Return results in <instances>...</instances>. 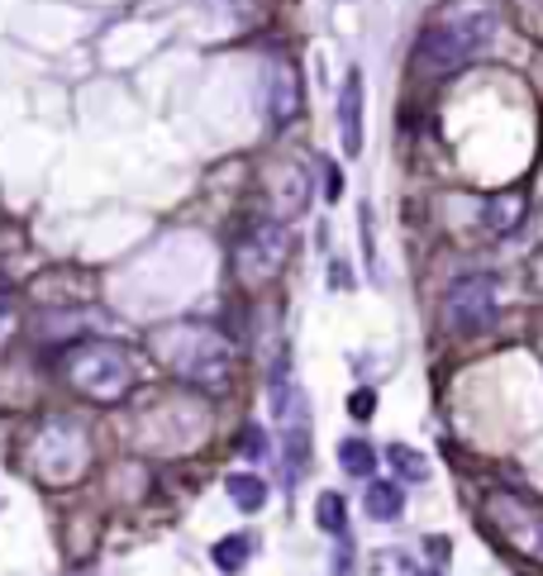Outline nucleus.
I'll list each match as a JSON object with an SVG mask.
<instances>
[{
  "instance_id": "obj_1",
  "label": "nucleus",
  "mask_w": 543,
  "mask_h": 576,
  "mask_svg": "<svg viewBox=\"0 0 543 576\" xmlns=\"http://www.w3.org/2000/svg\"><path fill=\"white\" fill-rule=\"evenodd\" d=\"M148 343H153L157 363L177 381L196 386V391H224L229 377H234V348H229V339L210 324L177 320V324L153 329Z\"/></svg>"
},
{
  "instance_id": "obj_2",
  "label": "nucleus",
  "mask_w": 543,
  "mask_h": 576,
  "mask_svg": "<svg viewBox=\"0 0 543 576\" xmlns=\"http://www.w3.org/2000/svg\"><path fill=\"white\" fill-rule=\"evenodd\" d=\"M491 34H496V10L491 5H453L443 20H434L424 29L414 63L424 71H457L491 43Z\"/></svg>"
},
{
  "instance_id": "obj_3",
  "label": "nucleus",
  "mask_w": 543,
  "mask_h": 576,
  "mask_svg": "<svg viewBox=\"0 0 543 576\" xmlns=\"http://www.w3.org/2000/svg\"><path fill=\"white\" fill-rule=\"evenodd\" d=\"M63 372L86 400H96V406H120V400L134 391V367H129L124 348L100 343V339L77 343V348L67 353Z\"/></svg>"
},
{
  "instance_id": "obj_4",
  "label": "nucleus",
  "mask_w": 543,
  "mask_h": 576,
  "mask_svg": "<svg viewBox=\"0 0 543 576\" xmlns=\"http://www.w3.org/2000/svg\"><path fill=\"white\" fill-rule=\"evenodd\" d=\"M481 520L500 543H510L520 557L543 563V506L539 500H529L520 491H491L481 500Z\"/></svg>"
},
{
  "instance_id": "obj_5",
  "label": "nucleus",
  "mask_w": 543,
  "mask_h": 576,
  "mask_svg": "<svg viewBox=\"0 0 543 576\" xmlns=\"http://www.w3.org/2000/svg\"><path fill=\"white\" fill-rule=\"evenodd\" d=\"M91 463V443L71 420H48L34 439V472L48 486H67L71 477H81Z\"/></svg>"
},
{
  "instance_id": "obj_6",
  "label": "nucleus",
  "mask_w": 543,
  "mask_h": 576,
  "mask_svg": "<svg viewBox=\"0 0 543 576\" xmlns=\"http://www.w3.org/2000/svg\"><path fill=\"white\" fill-rule=\"evenodd\" d=\"M496 314H500V291H496V277H486V272L453 281L448 296H443V324H448L457 339L486 334V329L496 324Z\"/></svg>"
},
{
  "instance_id": "obj_7",
  "label": "nucleus",
  "mask_w": 543,
  "mask_h": 576,
  "mask_svg": "<svg viewBox=\"0 0 543 576\" xmlns=\"http://www.w3.org/2000/svg\"><path fill=\"white\" fill-rule=\"evenodd\" d=\"M286 257H291V229H286L281 220H263L239 239L234 272H239L243 286H263L286 267Z\"/></svg>"
},
{
  "instance_id": "obj_8",
  "label": "nucleus",
  "mask_w": 543,
  "mask_h": 576,
  "mask_svg": "<svg viewBox=\"0 0 543 576\" xmlns=\"http://www.w3.org/2000/svg\"><path fill=\"white\" fill-rule=\"evenodd\" d=\"M267 114L272 124H291L300 114V71L286 57H272L267 67Z\"/></svg>"
},
{
  "instance_id": "obj_9",
  "label": "nucleus",
  "mask_w": 543,
  "mask_h": 576,
  "mask_svg": "<svg viewBox=\"0 0 543 576\" xmlns=\"http://www.w3.org/2000/svg\"><path fill=\"white\" fill-rule=\"evenodd\" d=\"M339 139L348 157L363 153V71H348L339 86Z\"/></svg>"
},
{
  "instance_id": "obj_10",
  "label": "nucleus",
  "mask_w": 543,
  "mask_h": 576,
  "mask_svg": "<svg viewBox=\"0 0 543 576\" xmlns=\"http://www.w3.org/2000/svg\"><path fill=\"white\" fill-rule=\"evenodd\" d=\"M524 214H529L524 191H500V196L486 200V224H491L496 234H514V229L524 224Z\"/></svg>"
},
{
  "instance_id": "obj_11",
  "label": "nucleus",
  "mask_w": 543,
  "mask_h": 576,
  "mask_svg": "<svg viewBox=\"0 0 543 576\" xmlns=\"http://www.w3.org/2000/svg\"><path fill=\"white\" fill-rule=\"evenodd\" d=\"M224 491L243 514H257L267 506V481L253 477V472H234V477H224Z\"/></svg>"
},
{
  "instance_id": "obj_12",
  "label": "nucleus",
  "mask_w": 543,
  "mask_h": 576,
  "mask_svg": "<svg viewBox=\"0 0 543 576\" xmlns=\"http://www.w3.org/2000/svg\"><path fill=\"white\" fill-rule=\"evenodd\" d=\"M363 510L372 520H400V510H406V491H400L396 481H372L367 496H363Z\"/></svg>"
},
{
  "instance_id": "obj_13",
  "label": "nucleus",
  "mask_w": 543,
  "mask_h": 576,
  "mask_svg": "<svg viewBox=\"0 0 543 576\" xmlns=\"http://www.w3.org/2000/svg\"><path fill=\"white\" fill-rule=\"evenodd\" d=\"M314 524H320L329 539H343L348 534V500L339 491H320V500H314Z\"/></svg>"
},
{
  "instance_id": "obj_14",
  "label": "nucleus",
  "mask_w": 543,
  "mask_h": 576,
  "mask_svg": "<svg viewBox=\"0 0 543 576\" xmlns=\"http://www.w3.org/2000/svg\"><path fill=\"white\" fill-rule=\"evenodd\" d=\"M339 467L348 472V477H372V472H377V448L363 439H343L339 443Z\"/></svg>"
},
{
  "instance_id": "obj_15",
  "label": "nucleus",
  "mask_w": 543,
  "mask_h": 576,
  "mask_svg": "<svg viewBox=\"0 0 543 576\" xmlns=\"http://www.w3.org/2000/svg\"><path fill=\"white\" fill-rule=\"evenodd\" d=\"M214 567H220V572H229V576H234V572H243V567H248V557H253V543H248V534H229V539H220V543H214Z\"/></svg>"
},
{
  "instance_id": "obj_16",
  "label": "nucleus",
  "mask_w": 543,
  "mask_h": 576,
  "mask_svg": "<svg viewBox=\"0 0 543 576\" xmlns=\"http://www.w3.org/2000/svg\"><path fill=\"white\" fill-rule=\"evenodd\" d=\"M386 463H391V472H396V477H406V481H424L429 477V457L414 453L410 443H391V448H386Z\"/></svg>"
},
{
  "instance_id": "obj_17",
  "label": "nucleus",
  "mask_w": 543,
  "mask_h": 576,
  "mask_svg": "<svg viewBox=\"0 0 543 576\" xmlns=\"http://www.w3.org/2000/svg\"><path fill=\"white\" fill-rule=\"evenodd\" d=\"M243 457H267V434L257 424L243 429Z\"/></svg>"
},
{
  "instance_id": "obj_18",
  "label": "nucleus",
  "mask_w": 543,
  "mask_h": 576,
  "mask_svg": "<svg viewBox=\"0 0 543 576\" xmlns=\"http://www.w3.org/2000/svg\"><path fill=\"white\" fill-rule=\"evenodd\" d=\"M348 410H353V420H372V410H377V396H372V391H353V396H348Z\"/></svg>"
},
{
  "instance_id": "obj_19",
  "label": "nucleus",
  "mask_w": 543,
  "mask_h": 576,
  "mask_svg": "<svg viewBox=\"0 0 543 576\" xmlns=\"http://www.w3.org/2000/svg\"><path fill=\"white\" fill-rule=\"evenodd\" d=\"M324 177H329V186H324V196H329V200H339V196H343V171H339V167H329Z\"/></svg>"
},
{
  "instance_id": "obj_20",
  "label": "nucleus",
  "mask_w": 543,
  "mask_h": 576,
  "mask_svg": "<svg viewBox=\"0 0 543 576\" xmlns=\"http://www.w3.org/2000/svg\"><path fill=\"white\" fill-rule=\"evenodd\" d=\"M63 576H96V572H86V567H81V572H63Z\"/></svg>"
}]
</instances>
